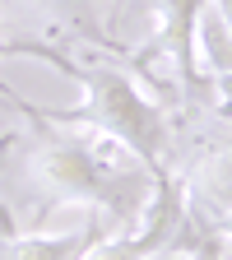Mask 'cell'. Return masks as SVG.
Wrapping results in <instances>:
<instances>
[{
  "instance_id": "cell-1",
  "label": "cell",
  "mask_w": 232,
  "mask_h": 260,
  "mask_svg": "<svg viewBox=\"0 0 232 260\" xmlns=\"http://www.w3.org/2000/svg\"><path fill=\"white\" fill-rule=\"evenodd\" d=\"M56 65L84 88L79 107H38V103H28V98L10 93L5 84H0V98L14 103L19 112H28V116H47L56 125H79V130H93V135L121 144L153 177V186L172 181V168H168V158H172V121L135 84V75L121 70V65H79L75 56H60Z\"/></svg>"
},
{
  "instance_id": "cell-2",
  "label": "cell",
  "mask_w": 232,
  "mask_h": 260,
  "mask_svg": "<svg viewBox=\"0 0 232 260\" xmlns=\"http://www.w3.org/2000/svg\"><path fill=\"white\" fill-rule=\"evenodd\" d=\"M32 121V158L28 168L42 181L47 200L38 209V218L56 205H79L88 209L97 223L116 218V228H135L144 200H149V172H121L112 168V158L103 153V135L88 140L79 135V125H56L47 116H28Z\"/></svg>"
},
{
  "instance_id": "cell-3",
  "label": "cell",
  "mask_w": 232,
  "mask_h": 260,
  "mask_svg": "<svg viewBox=\"0 0 232 260\" xmlns=\"http://www.w3.org/2000/svg\"><path fill=\"white\" fill-rule=\"evenodd\" d=\"M181 186H186L190 209L223 214V209L232 205V144H218V149L200 153V158L186 168Z\"/></svg>"
},
{
  "instance_id": "cell-4",
  "label": "cell",
  "mask_w": 232,
  "mask_h": 260,
  "mask_svg": "<svg viewBox=\"0 0 232 260\" xmlns=\"http://www.w3.org/2000/svg\"><path fill=\"white\" fill-rule=\"evenodd\" d=\"M28 5L38 10V14H47L60 32H79V38H88L97 51L125 56V47L103 32V23H97V14H93V0H28Z\"/></svg>"
},
{
  "instance_id": "cell-5",
  "label": "cell",
  "mask_w": 232,
  "mask_h": 260,
  "mask_svg": "<svg viewBox=\"0 0 232 260\" xmlns=\"http://www.w3.org/2000/svg\"><path fill=\"white\" fill-rule=\"evenodd\" d=\"M103 228L107 223H88V233H65V237H14V233H5L0 237V255H84V251H97L103 246Z\"/></svg>"
},
{
  "instance_id": "cell-6",
  "label": "cell",
  "mask_w": 232,
  "mask_h": 260,
  "mask_svg": "<svg viewBox=\"0 0 232 260\" xmlns=\"http://www.w3.org/2000/svg\"><path fill=\"white\" fill-rule=\"evenodd\" d=\"M0 56H38V60H60L65 51L60 47H47V42H38V38H23V42H14V38H5V23H0Z\"/></svg>"
},
{
  "instance_id": "cell-7",
  "label": "cell",
  "mask_w": 232,
  "mask_h": 260,
  "mask_svg": "<svg viewBox=\"0 0 232 260\" xmlns=\"http://www.w3.org/2000/svg\"><path fill=\"white\" fill-rule=\"evenodd\" d=\"M214 228H218V237H223V242H232V205H227L223 214H214Z\"/></svg>"
},
{
  "instance_id": "cell-8",
  "label": "cell",
  "mask_w": 232,
  "mask_h": 260,
  "mask_svg": "<svg viewBox=\"0 0 232 260\" xmlns=\"http://www.w3.org/2000/svg\"><path fill=\"white\" fill-rule=\"evenodd\" d=\"M214 10L223 14V23H227V32H232V0H214Z\"/></svg>"
},
{
  "instance_id": "cell-9",
  "label": "cell",
  "mask_w": 232,
  "mask_h": 260,
  "mask_svg": "<svg viewBox=\"0 0 232 260\" xmlns=\"http://www.w3.org/2000/svg\"><path fill=\"white\" fill-rule=\"evenodd\" d=\"M0 223H5V228H14V223H10V209H5V205H0Z\"/></svg>"
},
{
  "instance_id": "cell-10",
  "label": "cell",
  "mask_w": 232,
  "mask_h": 260,
  "mask_svg": "<svg viewBox=\"0 0 232 260\" xmlns=\"http://www.w3.org/2000/svg\"><path fill=\"white\" fill-rule=\"evenodd\" d=\"M5 233H14V228H5V223H0V237H5Z\"/></svg>"
}]
</instances>
